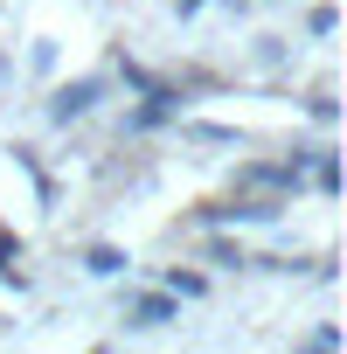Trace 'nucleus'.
Masks as SVG:
<instances>
[{
  "instance_id": "f257e3e1",
  "label": "nucleus",
  "mask_w": 347,
  "mask_h": 354,
  "mask_svg": "<svg viewBox=\"0 0 347 354\" xmlns=\"http://www.w3.org/2000/svg\"><path fill=\"white\" fill-rule=\"evenodd\" d=\"M91 97H97V84H77V91H63V97H56V118H70V111H84Z\"/></svg>"
}]
</instances>
